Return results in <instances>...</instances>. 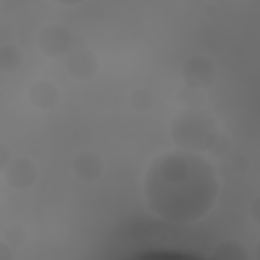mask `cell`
<instances>
[{
	"mask_svg": "<svg viewBox=\"0 0 260 260\" xmlns=\"http://www.w3.org/2000/svg\"><path fill=\"white\" fill-rule=\"evenodd\" d=\"M215 169L199 152L171 150L158 154L144 177V201L152 215L175 225L205 217L217 201Z\"/></svg>",
	"mask_w": 260,
	"mask_h": 260,
	"instance_id": "1",
	"label": "cell"
},
{
	"mask_svg": "<svg viewBox=\"0 0 260 260\" xmlns=\"http://www.w3.org/2000/svg\"><path fill=\"white\" fill-rule=\"evenodd\" d=\"M171 138L179 150H211L217 142V124L201 108H185L171 122Z\"/></svg>",
	"mask_w": 260,
	"mask_h": 260,
	"instance_id": "2",
	"label": "cell"
},
{
	"mask_svg": "<svg viewBox=\"0 0 260 260\" xmlns=\"http://www.w3.org/2000/svg\"><path fill=\"white\" fill-rule=\"evenodd\" d=\"M37 47L43 55L57 59V57H65L69 55L75 47H73V37L71 32L61 26V24H49L45 26L39 37H37Z\"/></svg>",
	"mask_w": 260,
	"mask_h": 260,
	"instance_id": "3",
	"label": "cell"
},
{
	"mask_svg": "<svg viewBox=\"0 0 260 260\" xmlns=\"http://www.w3.org/2000/svg\"><path fill=\"white\" fill-rule=\"evenodd\" d=\"M181 75L191 87H209L215 79V65L205 55H193L183 63Z\"/></svg>",
	"mask_w": 260,
	"mask_h": 260,
	"instance_id": "4",
	"label": "cell"
},
{
	"mask_svg": "<svg viewBox=\"0 0 260 260\" xmlns=\"http://www.w3.org/2000/svg\"><path fill=\"white\" fill-rule=\"evenodd\" d=\"M4 179H6V183L12 189L24 191V189L35 185V181H37V167H35V162L30 158L16 156V158H12L8 162V167L4 171Z\"/></svg>",
	"mask_w": 260,
	"mask_h": 260,
	"instance_id": "5",
	"label": "cell"
},
{
	"mask_svg": "<svg viewBox=\"0 0 260 260\" xmlns=\"http://www.w3.org/2000/svg\"><path fill=\"white\" fill-rule=\"evenodd\" d=\"M67 71L71 73V77L79 79V81H85V79H91L98 71V59L95 55L89 51V49H73L69 55H67Z\"/></svg>",
	"mask_w": 260,
	"mask_h": 260,
	"instance_id": "6",
	"label": "cell"
},
{
	"mask_svg": "<svg viewBox=\"0 0 260 260\" xmlns=\"http://www.w3.org/2000/svg\"><path fill=\"white\" fill-rule=\"evenodd\" d=\"M102 171H104V162H102V156L95 154V152L85 150V152L77 154L75 160H73V173H75V177L81 179V181H85V183L95 181L102 175Z\"/></svg>",
	"mask_w": 260,
	"mask_h": 260,
	"instance_id": "7",
	"label": "cell"
},
{
	"mask_svg": "<svg viewBox=\"0 0 260 260\" xmlns=\"http://www.w3.org/2000/svg\"><path fill=\"white\" fill-rule=\"evenodd\" d=\"M28 98H30V104L37 106L39 110H51L59 100V89H57V85L53 81L39 79V81H35L30 85Z\"/></svg>",
	"mask_w": 260,
	"mask_h": 260,
	"instance_id": "8",
	"label": "cell"
},
{
	"mask_svg": "<svg viewBox=\"0 0 260 260\" xmlns=\"http://www.w3.org/2000/svg\"><path fill=\"white\" fill-rule=\"evenodd\" d=\"M211 260H248V250L238 240H225L213 250Z\"/></svg>",
	"mask_w": 260,
	"mask_h": 260,
	"instance_id": "9",
	"label": "cell"
},
{
	"mask_svg": "<svg viewBox=\"0 0 260 260\" xmlns=\"http://www.w3.org/2000/svg\"><path fill=\"white\" fill-rule=\"evenodd\" d=\"M128 260H203V258L189 252H177V250H150V252L136 254Z\"/></svg>",
	"mask_w": 260,
	"mask_h": 260,
	"instance_id": "10",
	"label": "cell"
},
{
	"mask_svg": "<svg viewBox=\"0 0 260 260\" xmlns=\"http://www.w3.org/2000/svg\"><path fill=\"white\" fill-rule=\"evenodd\" d=\"M22 63V53L18 51V47L14 45H4L0 49V67L4 71H14L18 69Z\"/></svg>",
	"mask_w": 260,
	"mask_h": 260,
	"instance_id": "11",
	"label": "cell"
},
{
	"mask_svg": "<svg viewBox=\"0 0 260 260\" xmlns=\"http://www.w3.org/2000/svg\"><path fill=\"white\" fill-rule=\"evenodd\" d=\"M152 93L146 89V87H136L132 93H130V106L136 110V112H146L150 110L152 106Z\"/></svg>",
	"mask_w": 260,
	"mask_h": 260,
	"instance_id": "12",
	"label": "cell"
},
{
	"mask_svg": "<svg viewBox=\"0 0 260 260\" xmlns=\"http://www.w3.org/2000/svg\"><path fill=\"white\" fill-rule=\"evenodd\" d=\"M4 242L10 246V248H20V246H24V242H26V232H24V228L22 225H10L6 232H4Z\"/></svg>",
	"mask_w": 260,
	"mask_h": 260,
	"instance_id": "13",
	"label": "cell"
},
{
	"mask_svg": "<svg viewBox=\"0 0 260 260\" xmlns=\"http://www.w3.org/2000/svg\"><path fill=\"white\" fill-rule=\"evenodd\" d=\"M10 160H12V158H10V148L0 142V173L6 171V167H8Z\"/></svg>",
	"mask_w": 260,
	"mask_h": 260,
	"instance_id": "14",
	"label": "cell"
},
{
	"mask_svg": "<svg viewBox=\"0 0 260 260\" xmlns=\"http://www.w3.org/2000/svg\"><path fill=\"white\" fill-rule=\"evenodd\" d=\"M0 260H12V250L6 242H0Z\"/></svg>",
	"mask_w": 260,
	"mask_h": 260,
	"instance_id": "15",
	"label": "cell"
}]
</instances>
